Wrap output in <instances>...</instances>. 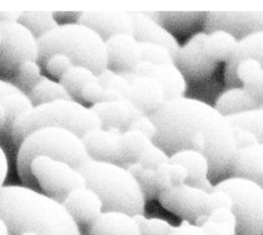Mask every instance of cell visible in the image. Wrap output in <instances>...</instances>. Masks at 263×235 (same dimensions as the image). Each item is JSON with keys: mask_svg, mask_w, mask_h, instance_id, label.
Listing matches in <instances>:
<instances>
[{"mask_svg": "<svg viewBox=\"0 0 263 235\" xmlns=\"http://www.w3.org/2000/svg\"><path fill=\"white\" fill-rule=\"evenodd\" d=\"M121 143V166L126 167L128 164L138 162L142 153L153 142L146 134L127 129L120 135Z\"/></svg>", "mask_w": 263, "mask_h": 235, "instance_id": "29", "label": "cell"}, {"mask_svg": "<svg viewBox=\"0 0 263 235\" xmlns=\"http://www.w3.org/2000/svg\"><path fill=\"white\" fill-rule=\"evenodd\" d=\"M231 129L237 150L259 144L256 135L252 131L236 125H231Z\"/></svg>", "mask_w": 263, "mask_h": 235, "instance_id": "43", "label": "cell"}, {"mask_svg": "<svg viewBox=\"0 0 263 235\" xmlns=\"http://www.w3.org/2000/svg\"><path fill=\"white\" fill-rule=\"evenodd\" d=\"M21 235H39V234L33 233V232H27V233H23V234H21Z\"/></svg>", "mask_w": 263, "mask_h": 235, "instance_id": "53", "label": "cell"}, {"mask_svg": "<svg viewBox=\"0 0 263 235\" xmlns=\"http://www.w3.org/2000/svg\"><path fill=\"white\" fill-rule=\"evenodd\" d=\"M209 200H210V212L217 208L231 209V206H232L231 196L222 190L213 189L209 194Z\"/></svg>", "mask_w": 263, "mask_h": 235, "instance_id": "45", "label": "cell"}, {"mask_svg": "<svg viewBox=\"0 0 263 235\" xmlns=\"http://www.w3.org/2000/svg\"><path fill=\"white\" fill-rule=\"evenodd\" d=\"M0 75L13 76L23 63L38 61V41L25 26L17 21L0 22Z\"/></svg>", "mask_w": 263, "mask_h": 235, "instance_id": "9", "label": "cell"}, {"mask_svg": "<svg viewBox=\"0 0 263 235\" xmlns=\"http://www.w3.org/2000/svg\"><path fill=\"white\" fill-rule=\"evenodd\" d=\"M167 170H168V174H170L173 186H179V185L185 184L187 179V170L183 165L179 163L167 162Z\"/></svg>", "mask_w": 263, "mask_h": 235, "instance_id": "47", "label": "cell"}, {"mask_svg": "<svg viewBox=\"0 0 263 235\" xmlns=\"http://www.w3.org/2000/svg\"><path fill=\"white\" fill-rule=\"evenodd\" d=\"M238 40L230 33L215 30L208 33L204 41V51L208 57L216 64L227 63L233 56Z\"/></svg>", "mask_w": 263, "mask_h": 235, "instance_id": "26", "label": "cell"}, {"mask_svg": "<svg viewBox=\"0 0 263 235\" xmlns=\"http://www.w3.org/2000/svg\"><path fill=\"white\" fill-rule=\"evenodd\" d=\"M239 85L257 102H263V67L255 60L241 61L235 70Z\"/></svg>", "mask_w": 263, "mask_h": 235, "instance_id": "27", "label": "cell"}, {"mask_svg": "<svg viewBox=\"0 0 263 235\" xmlns=\"http://www.w3.org/2000/svg\"><path fill=\"white\" fill-rule=\"evenodd\" d=\"M37 41V63L41 69L54 54L66 55L73 66L85 67L97 76L108 69L106 42L93 30L77 22L59 25Z\"/></svg>", "mask_w": 263, "mask_h": 235, "instance_id": "3", "label": "cell"}, {"mask_svg": "<svg viewBox=\"0 0 263 235\" xmlns=\"http://www.w3.org/2000/svg\"><path fill=\"white\" fill-rule=\"evenodd\" d=\"M98 79L97 75L89 69L81 66H72L70 70L59 80L67 90L72 100H81V91L90 82Z\"/></svg>", "mask_w": 263, "mask_h": 235, "instance_id": "31", "label": "cell"}, {"mask_svg": "<svg viewBox=\"0 0 263 235\" xmlns=\"http://www.w3.org/2000/svg\"><path fill=\"white\" fill-rule=\"evenodd\" d=\"M213 189L228 193L231 211L236 221L235 235H263V189L250 180L230 177L214 185Z\"/></svg>", "mask_w": 263, "mask_h": 235, "instance_id": "7", "label": "cell"}, {"mask_svg": "<svg viewBox=\"0 0 263 235\" xmlns=\"http://www.w3.org/2000/svg\"><path fill=\"white\" fill-rule=\"evenodd\" d=\"M208 33L194 34L183 46H180L175 57V65L185 79L200 81L209 78L218 64L211 61L204 51V41Z\"/></svg>", "mask_w": 263, "mask_h": 235, "instance_id": "11", "label": "cell"}, {"mask_svg": "<svg viewBox=\"0 0 263 235\" xmlns=\"http://www.w3.org/2000/svg\"><path fill=\"white\" fill-rule=\"evenodd\" d=\"M206 32L223 30L237 40L263 30V11H211L205 16Z\"/></svg>", "mask_w": 263, "mask_h": 235, "instance_id": "12", "label": "cell"}, {"mask_svg": "<svg viewBox=\"0 0 263 235\" xmlns=\"http://www.w3.org/2000/svg\"><path fill=\"white\" fill-rule=\"evenodd\" d=\"M18 147L16 157L18 177L25 185L33 189L38 186L30 170L31 162L35 157L47 156L64 161L76 169L90 160L81 138L60 127L37 129L27 135Z\"/></svg>", "mask_w": 263, "mask_h": 235, "instance_id": "5", "label": "cell"}, {"mask_svg": "<svg viewBox=\"0 0 263 235\" xmlns=\"http://www.w3.org/2000/svg\"><path fill=\"white\" fill-rule=\"evenodd\" d=\"M27 95L31 100L33 106H38L59 100H72V97L60 82L49 79L45 76L40 78V80Z\"/></svg>", "mask_w": 263, "mask_h": 235, "instance_id": "30", "label": "cell"}, {"mask_svg": "<svg viewBox=\"0 0 263 235\" xmlns=\"http://www.w3.org/2000/svg\"><path fill=\"white\" fill-rule=\"evenodd\" d=\"M132 130H138L144 134H146L148 138H150L152 141L156 134V127L150 116L141 114L139 115L134 122L130 124L129 128Z\"/></svg>", "mask_w": 263, "mask_h": 235, "instance_id": "44", "label": "cell"}, {"mask_svg": "<svg viewBox=\"0 0 263 235\" xmlns=\"http://www.w3.org/2000/svg\"><path fill=\"white\" fill-rule=\"evenodd\" d=\"M0 235H10L9 232H3V231H0Z\"/></svg>", "mask_w": 263, "mask_h": 235, "instance_id": "54", "label": "cell"}, {"mask_svg": "<svg viewBox=\"0 0 263 235\" xmlns=\"http://www.w3.org/2000/svg\"><path fill=\"white\" fill-rule=\"evenodd\" d=\"M260 108L257 102L241 86L232 87L224 91L217 100L215 109L225 117Z\"/></svg>", "mask_w": 263, "mask_h": 235, "instance_id": "25", "label": "cell"}, {"mask_svg": "<svg viewBox=\"0 0 263 235\" xmlns=\"http://www.w3.org/2000/svg\"><path fill=\"white\" fill-rule=\"evenodd\" d=\"M72 66V62L66 55L54 54L46 61L43 69L47 73H49V75L60 80L70 70Z\"/></svg>", "mask_w": 263, "mask_h": 235, "instance_id": "42", "label": "cell"}, {"mask_svg": "<svg viewBox=\"0 0 263 235\" xmlns=\"http://www.w3.org/2000/svg\"><path fill=\"white\" fill-rule=\"evenodd\" d=\"M248 58L259 62L263 67V30L238 40L236 50L231 60L226 63L224 71L225 83L230 88L240 86L236 79L235 70L241 61Z\"/></svg>", "mask_w": 263, "mask_h": 235, "instance_id": "21", "label": "cell"}, {"mask_svg": "<svg viewBox=\"0 0 263 235\" xmlns=\"http://www.w3.org/2000/svg\"><path fill=\"white\" fill-rule=\"evenodd\" d=\"M209 194L201 189L182 184L163 190L158 196V201L162 207L182 221L195 224L210 213Z\"/></svg>", "mask_w": 263, "mask_h": 235, "instance_id": "10", "label": "cell"}, {"mask_svg": "<svg viewBox=\"0 0 263 235\" xmlns=\"http://www.w3.org/2000/svg\"><path fill=\"white\" fill-rule=\"evenodd\" d=\"M30 170L45 195L61 203L72 191L86 187L85 180L78 169L47 156L35 157Z\"/></svg>", "mask_w": 263, "mask_h": 235, "instance_id": "8", "label": "cell"}, {"mask_svg": "<svg viewBox=\"0 0 263 235\" xmlns=\"http://www.w3.org/2000/svg\"><path fill=\"white\" fill-rule=\"evenodd\" d=\"M132 73L156 80L163 88L166 101L183 96L186 91V79L175 64L141 61Z\"/></svg>", "mask_w": 263, "mask_h": 235, "instance_id": "16", "label": "cell"}, {"mask_svg": "<svg viewBox=\"0 0 263 235\" xmlns=\"http://www.w3.org/2000/svg\"><path fill=\"white\" fill-rule=\"evenodd\" d=\"M1 41H2V35H1V32H0V44H1Z\"/></svg>", "mask_w": 263, "mask_h": 235, "instance_id": "55", "label": "cell"}, {"mask_svg": "<svg viewBox=\"0 0 263 235\" xmlns=\"http://www.w3.org/2000/svg\"><path fill=\"white\" fill-rule=\"evenodd\" d=\"M170 162L179 163L186 168L185 184L209 193L213 190L214 185L209 180V163L201 153L193 150H182L170 156Z\"/></svg>", "mask_w": 263, "mask_h": 235, "instance_id": "22", "label": "cell"}, {"mask_svg": "<svg viewBox=\"0 0 263 235\" xmlns=\"http://www.w3.org/2000/svg\"><path fill=\"white\" fill-rule=\"evenodd\" d=\"M80 99L86 103H90L92 105L101 103V102H110V101H117L123 100L116 91L103 87L98 79L88 83L83 90L81 91Z\"/></svg>", "mask_w": 263, "mask_h": 235, "instance_id": "37", "label": "cell"}, {"mask_svg": "<svg viewBox=\"0 0 263 235\" xmlns=\"http://www.w3.org/2000/svg\"><path fill=\"white\" fill-rule=\"evenodd\" d=\"M0 231H3V232H8V229H7V226L5 224V222L0 218Z\"/></svg>", "mask_w": 263, "mask_h": 235, "instance_id": "52", "label": "cell"}, {"mask_svg": "<svg viewBox=\"0 0 263 235\" xmlns=\"http://www.w3.org/2000/svg\"><path fill=\"white\" fill-rule=\"evenodd\" d=\"M38 40L59 26L51 11H22L17 21Z\"/></svg>", "mask_w": 263, "mask_h": 235, "instance_id": "33", "label": "cell"}, {"mask_svg": "<svg viewBox=\"0 0 263 235\" xmlns=\"http://www.w3.org/2000/svg\"><path fill=\"white\" fill-rule=\"evenodd\" d=\"M138 223L141 235H170L173 226L165 220L158 218H146L144 213L134 216Z\"/></svg>", "mask_w": 263, "mask_h": 235, "instance_id": "39", "label": "cell"}, {"mask_svg": "<svg viewBox=\"0 0 263 235\" xmlns=\"http://www.w3.org/2000/svg\"><path fill=\"white\" fill-rule=\"evenodd\" d=\"M90 109L98 115L102 128L120 133L127 130L134 120L143 114L127 100L101 102Z\"/></svg>", "mask_w": 263, "mask_h": 235, "instance_id": "18", "label": "cell"}, {"mask_svg": "<svg viewBox=\"0 0 263 235\" xmlns=\"http://www.w3.org/2000/svg\"><path fill=\"white\" fill-rule=\"evenodd\" d=\"M8 172V160L2 147L0 146V188L3 187V183Z\"/></svg>", "mask_w": 263, "mask_h": 235, "instance_id": "49", "label": "cell"}, {"mask_svg": "<svg viewBox=\"0 0 263 235\" xmlns=\"http://www.w3.org/2000/svg\"><path fill=\"white\" fill-rule=\"evenodd\" d=\"M141 61L154 64H175L171 51L163 45L147 42H139Z\"/></svg>", "mask_w": 263, "mask_h": 235, "instance_id": "38", "label": "cell"}, {"mask_svg": "<svg viewBox=\"0 0 263 235\" xmlns=\"http://www.w3.org/2000/svg\"><path fill=\"white\" fill-rule=\"evenodd\" d=\"M260 108H262V109H263V102L261 103V105H260Z\"/></svg>", "mask_w": 263, "mask_h": 235, "instance_id": "56", "label": "cell"}, {"mask_svg": "<svg viewBox=\"0 0 263 235\" xmlns=\"http://www.w3.org/2000/svg\"><path fill=\"white\" fill-rule=\"evenodd\" d=\"M106 42L108 69L119 73H132L141 62L139 42L130 34H118Z\"/></svg>", "mask_w": 263, "mask_h": 235, "instance_id": "15", "label": "cell"}, {"mask_svg": "<svg viewBox=\"0 0 263 235\" xmlns=\"http://www.w3.org/2000/svg\"><path fill=\"white\" fill-rule=\"evenodd\" d=\"M17 91H20V89L12 82L0 79V101L2 99L6 97L7 95L12 94V93L17 92Z\"/></svg>", "mask_w": 263, "mask_h": 235, "instance_id": "48", "label": "cell"}, {"mask_svg": "<svg viewBox=\"0 0 263 235\" xmlns=\"http://www.w3.org/2000/svg\"><path fill=\"white\" fill-rule=\"evenodd\" d=\"M78 170L86 187L100 197L103 211L144 213L146 200L136 178L125 167L90 159Z\"/></svg>", "mask_w": 263, "mask_h": 235, "instance_id": "4", "label": "cell"}, {"mask_svg": "<svg viewBox=\"0 0 263 235\" xmlns=\"http://www.w3.org/2000/svg\"><path fill=\"white\" fill-rule=\"evenodd\" d=\"M0 104L4 109L5 118H6L5 126L3 129L7 132L9 131L10 133L15 120L21 115L28 112L34 107L29 96L21 90L2 99L0 101Z\"/></svg>", "mask_w": 263, "mask_h": 235, "instance_id": "34", "label": "cell"}, {"mask_svg": "<svg viewBox=\"0 0 263 235\" xmlns=\"http://www.w3.org/2000/svg\"><path fill=\"white\" fill-rule=\"evenodd\" d=\"M170 161V156L155 144H151L140 156L138 162L147 168L156 169L160 165L167 163Z\"/></svg>", "mask_w": 263, "mask_h": 235, "instance_id": "41", "label": "cell"}, {"mask_svg": "<svg viewBox=\"0 0 263 235\" xmlns=\"http://www.w3.org/2000/svg\"><path fill=\"white\" fill-rule=\"evenodd\" d=\"M123 75L129 85L127 101L144 115L150 116L166 101L164 90L156 80L134 73Z\"/></svg>", "mask_w": 263, "mask_h": 235, "instance_id": "13", "label": "cell"}, {"mask_svg": "<svg viewBox=\"0 0 263 235\" xmlns=\"http://www.w3.org/2000/svg\"><path fill=\"white\" fill-rule=\"evenodd\" d=\"M125 168L136 178L145 200L158 199L162 189L159 185L156 169L144 167L139 162L128 164Z\"/></svg>", "mask_w": 263, "mask_h": 235, "instance_id": "32", "label": "cell"}, {"mask_svg": "<svg viewBox=\"0 0 263 235\" xmlns=\"http://www.w3.org/2000/svg\"><path fill=\"white\" fill-rule=\"evenodd\" d=\"M97 77H98L99 83L103 87L110 88L116 91L123 100H127L129 85H128L127 79L123 74H119L109 69H106Z\"/></svg>", "mask_w": 263, "mask_h": 235, "instance_id": "40", "label": "cell"}, {"mask_svg": "<svg viewBox=\"0 0 263 235\" xmlns=\"http://www.w3.org/2000/svg\"><path fill=\"white\" fill-rule=\"evenodd\" d=\"M150 118L156 127L152 142L168 156L182 150L201 153L213 185L232 175L237 149L231 125L215 107L183 95L165 101Z\"/></svg>", "mask_w": 263, "mask_h": 235, "instance_id": "1", "label": "cell"}, {"mask_svg": "<svg viewBox=\"0 0 263 235\" xmlns=\"http://www.w3.org/2000/svg\"><path fill=\"white\" fill-rule=\"evenodd\" d=\"M5 122H6V118H5V113H4V109L0 104V130L4 128L5 126Z\"/></svg>", "mask_w": 263, "mask_h": 235, "instance_id": "51", "label": "cell"}, {"mask_svg": "<svg viewBox=\"0 0 263 235\" xmlns=\"http://www.w3.org/2000/svg\"><path fill=\"white\" fill-rule=\"evenodd\" d=\"M45 127L65 128L82 138L102 125L90 108L74 100H59L34 106L21 115L12 126L11 136L14 144L20 146L31 132Z\"/></svg>", "mask_w": 263, "mask_h": 235, "instance_id": "6", "label": "cell"}, {"mask_svg": "<svg viewBox=\"0 0 263 235\" xmlns=\"http://www.w3.org/2000/svg\"><path fill=\"white\" fill-rule=\"evenodd\" d=\"M170 235H206L200 226L187 221H182L177 227H173Z\"/></svg>", "mask_w": 263, "mask_h": 235, "instance_id": "46", "label": "cell"}, {"mask_svg": "<svg viewBox=\"0 0 263 235\" xmlns=\"http://www.w3.org/2000/svg\"><path fill=\"white\" fill-rule=\"evenodd\" d=\"M195 225L200 226L206 235H235L236 221L229 208H217L199 219Z\"/></svg>", "mask_w": 263, "mask_h": 235, "instance_id": "28", "label": "cell"}, {"mask_svg": "<svg viewBox=\"0 0 263 235\" xmlns=\"http://www.w3.org/2000/svg\"><path fill=\"white\" fill-rule=\"evenodd\" d=\"M90 235H141L134 216L121 211H103L90 225Z\"/></svg>", "mask_w": 263, "mask_h": 235, "instance_id": "24", "label": "cell"}, {"mask_svg": "<svg viewBox=\"0 0 263 235\" xmlns=\"http://www.w3.org/2000/svg\"><path fill=\"white\" fill-rule=\"evenodd\" d=\"M62 203L77 224L89 226L103 212L100 197L87 187L72 191Z\"/></svg>", "mask_w": 263, "mask_h": 235, "instance_id": "20", "label": "cell"}, {"mask_svg": "<svg viewBox=\"0 0 263 235\" xmlns=\"http://www.w3.org/2000/svg\"><path fill=\"white\" fill-rule=\"evenodd\" d=\"M0 218L10 235H81L63 203L28 186L0 188Z\"/></svg>", "mask_w": 263, "mask_h": 235, "instance_id": "2", "label": "cell"}, {"mask_svg": "<svg viewBox=\"0 0 263 235\" xmlns=\"http://www.w3.org/2000/svg\"><path fill=\"white\" fill-rule=\"evenodd\" d=\"M22 11H0V22L18 21Z\"/></svg>", "mask_w": 263, "mask_h": 235, "instance_id": "50", "label": "cell"}, {"mask_svg": "<svg viewBox=\"0 0 263 235\" xmlns=\"http://www.w3.org/2000/svg\"><path fill=\"white\" fill-rule=\"evenodd\" d=\"M77 23L93 30L103 38L104 41H107L109 38L118 34L132 35L133 32L130 11H83L79 13Z\"/></svg>", "mask_w": 263, "mask_h": 235, "instance_id": "14", "label": "cell"}, {"mask_svg": "<svg viewBox=\"0 0 263 235\" xmlns=\"http://www.w3.org/2000/svg\"><path fill=\"white\" fill-rule=\"evenodd\" d=\"M230 125H236L252 131L259 144H263V109L258 108L237 115L226 117Z\"/></svg>", "mask_w": 263, "mask_h": 235, "instance_id": "35", "label": "cell"}, {"mask_svg": "<svg viewBox=\"0 0 263 235\" xmlns=\"http://www.w3.org/2000/svg\"><path fill=\"white\" fill-rule=\"evenodd\" d=\"M120 132L97 128L85 133L81 140L91 160L121 165Z\"/></svg>", "mask_w": 263, "mask_h": 235, "instance_id": "17", "label": "cell"}, {"mask_svg": "<svg viewBox=\"0 0 263 235\" xmlns=\"http://www.w3.org/2000/svg\"><path fill=\"white\" fill-rule=\"evenodd\" d=\"M231 177L250 180L263 189V144L236 151Z\"/></svg>", "mask_w": 263, "mask_h": 235, "instance_id": "23", "label": "cell"}, {"mask_svg": "<svg viewBox=\"0 0 263 235\" xmlns=\"http://www.w3.org/2000/svg\"><path fill=\"white\" fill-rule=\"evenodd\" d=\"M42 69L35 61L23 63L12 76V83L26 94L36 85L42 77Z\"/></svg>", "mask_w": 263, "mask_h": 235, "instance_id": "36", "label": "cell"}, {"mask_svg": "<svg viewBox=\"0 0 263 235\" xmlns=\"http://www.w3.org/2000/svg\"><path fill=\"white\" fill-rule=\"evenodd\" d=\"M132 35L138 42L155 43L165 46L174 56L180 48L177 39L154 18L140 11H130Z\"/></svg>", "mask_w": 263, "mask_h": 235, "instance_id": "19", "label": "cell"}]
</instances>
